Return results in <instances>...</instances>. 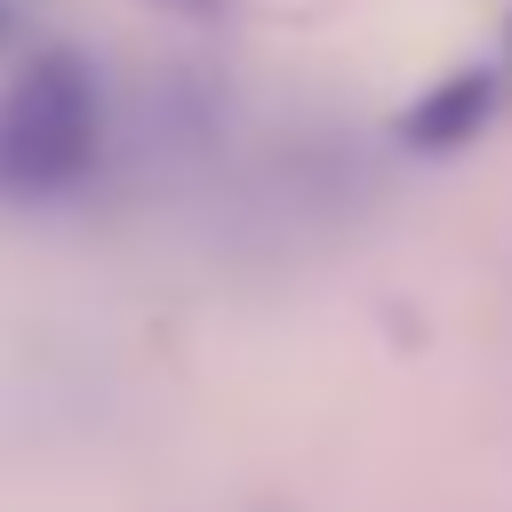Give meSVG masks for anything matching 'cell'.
I'll use <instances>...</instances> for the list:
<instances>
[{"mask_svg":"<svg viewBox=\"0 0 512 512\" xmlns=\"http://www.w3.org/2000/svg\"><path fill=\"white\" fill-rule=\"evenodd\" d=\"M104 152V88L88 56L40 48L0 88V200H56Z\"/></svg>","mask_w":512,"mask_h":512,"instance_id":"obj_1","label":"cell"},{"mask_svg":"<svg viewBox=\"0 0 512 512\" xmlns=\"http://www.w3.org/2000/svg\"><path fill=\"white\" fill-rule=\"evenodd\" d=\"M488 112H496V80H488V72H448L440 88H424V96L408 104L400 136H408L416 152H456V144H472V136L488 128Z\"/></svg>","mask_w":512,"mask_h":512,"instance_id":"obj_2","label":"cell"},{"mask_svg":"<svg viewBox=\"0 0 512 512\" xmlns=\"http://www.w3.org/2000/svg\"><path fill=\"white\" fill-rule=\"evenodd\" d=\"M144 8H160V16H184V24H216L232 0H144Z\"/></svg>","mask_w":512,"mask_h":512,"instance_id":"obj_3","label":"cell"},{"mask_svg":"<svg viewBox=\"0 0 512 512\" xmlns=\"http://www.w3.org/2000/svg\"><path fill=\"white\" fill-rule=\"evenodd\" d=\"M16 40V0H0V48Z\"/></svg>","mask_w":512,"mask_h":512,"instance_id":"obj_4","label":"cell"}]
</instances>
